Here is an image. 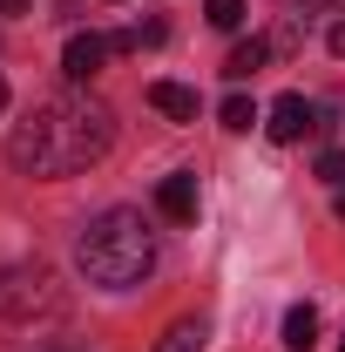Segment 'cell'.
<instances>
[{
  "instance_id": "15",
  "label": "cell",
  "mask_w": 345,
  "mask_h": 352,
  "mask_svg": "<svg viewBox=\"0 0 345 352\" xmlns=\"http://www.w3.org/2000/svg\"><path fill=\"white\" fill-rule=\"evenodd\" d=\"M332 54H345V21H339V28H332Z\"/></svg>"
},
{
  "instance_id": "16",
  "label": "cell",
  "mask_w": 345,
  "mask_h": 352,
  "mask_svg": "<svg viewBox=\"0 0 345 352\" xmlns=\"http://www.w3.org/2000/svg\"><path fill=\"white\" fill-rule=\"evenodd\" d=\"M0 14H27V0H0Z\"/></svg>"
},
{
  "instance_id": "18",
  "label": "cell",
  "mask_w": 345,
  "mask_h": 352,
  "mask_svg": "<svg viewBox=\"0 0 345 352\" xmlns=\"http://www.w3.org/2000/svg\"><path fill=\"white\" fill-rule=\"evenodd\" d=\"M339 352H345V346H339Z\"/></svg>"
},
{
  "instance_id": "4",
  "label": "cell",
  "mask_w": 345,
  "mask_h": 352,
  "mask_svg": "<svg viewBox=\"0 0 345 352\" xmlns=\"http://www.w3.org/2000/svg\"><path fill=\"white\" fill-rule=\"evenodd\" d=\"M264 129H271V142H298V135L318 129V102H304V95H278Z\"/></svg>"
},
{
  "instance_id": "12",
  "label": "cell",
  "mask_w": 345,
  "mask_h": 352,
  "mask_svg": "<svg viewBox=\"0 0 345 352\" xmlns=\"http://www.w3.org/2000/svg\"><path fill=\"white\" fill-rule=\"evenodd\" d=\"M216 116H223V129H251V122H258V102H251V95H230Z\"/></svg>"
},
{
  "instance_id": "3",
  "label": "cell",
  "mask_w": 345,
  "mask_h": 352,
  "mask_svg": "<svg viewBox=\"0 0 345 352\" xmlns=\"http://www.w3.org/2000/svg\"><path fill=\"white\" fill-rule=\"evenodd\" d=\"M34 318H61V285L41 264H14L0 271V325H34Z\"/></svg>"
},
{
  "instance_id": "13",
  "label": "cell",
  "mask_w": 345,
  "mask_h": 352,
  "mask_svg": "<svg viewBox=\"0 0 345 352\" xmlns=\"http://www.w3.org/2000/svg\"><path fill=\"white\" fill-rule=\"evenodd\" d=\"M203 14H210V28H223V34H230V28H244V0H210Z\"/></svg>"
},
{
  "instance_id": "6",
  "label": "cell",
  "mask_w": 345,
  "mask_h": 352,
  "mask_svg": "<svg viewBox=\"0 0 345 352\" xmlns=\"http://www.w3.org/2000/svg\"><path fill=\"white\" fill-rule=\"evenodd\" d=\"M156 210H163L170 223H190V217H197V176H190V170L163 176V183H156Z\"/></svg>"
},
{
  "instance_id": "8",
  "label": "cell",
  "mask_w": 345,
  "mask_h": 352,
  "mask_svg": "<svg viewBox=\"0 0 345 352\" xmlns=\"http://www.w3.org/2000/svg\"><path fill=\"white\" fill-rule=\"evenodd\" d=\"M203 339H210V325H203V318H176L170 332L156 339V352H203Z\"/></svg>"
},
{
  "instance_id": "7",
  "label": "cell",
  "mask_w": 345,
  "mask_h": 352,
  "mask_svg": "<svg viewBox=\"0 0 345 352\" xmlns=\"http://www.w3.org/2000/svg\"><path fill=\"white\" fill-rule=\"evenodd\" d=\"M149 109L170 116V122H197V88L183 82H149Z\"/></svg>"
},
{
  "instance_id": "11",
  "label": "cell",
  "mask_w": 345,
  "mask_h": 352,
  "mask_svg": "<svg viewBox=\"0 0 345 352\" xmlns=\"http://www.w3.org/2000/svg\"><path fill=\"white\" fill-rule=\"evenodd\" d=\"M115 54H142V47H163V21H142V28H122V34H109Z\"/></svg>"
},
{
  "instance_id": "10",
  "label": "cell",
  "mask_w": 345,
  "mask_h": 352,
  "mask_svg": "<svg viewBox=\"0 0 345 352\" xmlns=\"http://www.w3.org/2000/svg\"><path fill=\"white\" fill-rule=\"evenodd\" d=\"M264 61H271V41H237V47H230V61H223V75L244 82V75H258Z\"/></svg>"
},
{
  "instance_id": "14",
  "label": "cell",
  "mask_w": 345,
  "mask_h": 352,
  "mask_svg": "<svg viewBox=\"0 0 345 352\" xmlns=\"http://www.w3.org/2000/svg\"><path fill=\"white\" fill-rule=\"evenodd\" d=\"M318 176H325V183H345V149H325V156H318Z\"/></svg>"
},
{
  "instance_id": "17",
  "label": "cell",
  "mask_w": 345,
  "mask_h": 352,
  "mask_svg": "<svg viewBox=\"0 0 345 352\" xmlns=\"http://www.w3.org/2000/svg\"><path fill=\"white\" fill-rule=\"evenodd\" d=\"M0 109H7V82H0Z\"/></svg>"
},
{
  "instance_id": "2",
  "label": "cell",
  "mask_w": 345,
  "mask_h": 352,
  "mask_svg": "<svg viewBox=\"0 0 345 352\" xmlns=\"http://www.w3.org/2000/svg\"><path fill=\"white\" fill-rule=\"evenodd\" d=\"M75 264H82L88 285H102V292H129V285H142V278L156 271V237H149L142 210H102V217L82 230Z\"/></svg>"
},
{
  "instance_id": "9",
  "label": "cell",
  "mask_w": 345,
  "mask_h": 352,
  "mask_svg": "<svg viewBox=\"0 0 345 352\" xmlns=\"http://www.w3.org/2000/svg\"><path fill=\"white\" fill-rule=\"evenodd\" d=\"M285 346H291V352H311V346H318V311H311V305H291V311H285Z\"/></svg>"
},
{
  "instance_id": "1",
  "label": "cell",
  "mask_w": 345,
  "mask_h": 352,
  "mask_svg": "<svg viewBox=\"0 0 345 352\" xmlns=\"http://www.w3.org/2000/svg\"><path fill=\"white\" fill-rule=\"evenodd\" d=\"M115 142V116L109 102H95L88 88H61V95H41L27 109V122L14 129V163L27 176H82L109 156Z\"/></svg>"
},
{
  "instance_id": "5",
  "label": "cell",
  "mask_w": 345,
  "mask_h": 352,
  "mask_svg": "<svg viewBox=\"0 0 345 352\" xmlns=\"http://www.w3.org/2000/svg\"><path fill=\"white\" fill-rule=\"evenodd\" d=\"M115 54V41L109 34H68V47H61V68H68V82H88V75H102V61Z\"/></svg>"
}]
</instances>
